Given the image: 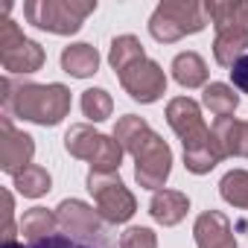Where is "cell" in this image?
<instances>
[{"mask_svg":"<svg viewBox=\"0 0 248 248\" xmlns=\"http://www.w3.org/2000/svg\"><path fill=\"white\" fill-rule=\"evenodd\" d=\"M114 140L120 143L123 152L135 158V178L146 190H164L170 172H172V149L167 140H161L149 123L138 114H126L114 126Z\"/></svg>","mask_w":248,"mask_h":248,"instance_id":"6da1fadb","label":"cell"},{"mask_svg":"<svg viewBox=\"0 0 248 248\" xmlns=\"http://www.w3.org/2000/svg\"><path fill=\"white\" fill-rule=\"evenodd\" d=\"M0 99H3L6 117H21L38 123V126H59L70 114V91L59 82L35 85V82H15L12 76H3Z\"/></svg>","mask_w":248,"mask_h":248,"instance_id":"7a4b0ae2","label":"cell"},{"mask_svg":"<svg viewBox=\"0 0 248 248\" xmlns=\"http://www.w3.org/2000/svg\"><path fill=\"white\" fill-rule=\"evenodd\" d=\"M204 15L216 27V64L233 67L248 50V0H210L204 3Z\"/></svg>","mask_w":248,"mask_h":248,"instance_id":"3957f363","label":"cell"},{"mask_svg":"<svg viewBox=\"0 0 248 248\" xmlns=\"http://www.w3.org/2000/svg\"><path fill=\"white\" fill-rule=\"evenodd\" d=\"M96 9V0H27L24 15L32 27L53 35H73Z\"/></svg>","mask_w":248,"mask_h":248,"instance_id":"277c9868","label":"cell"},{"mask_svg":"<svg viewBox=\"0 0 248 248\" xmlns=\"http://www.w3.org/2000/svg\"><path fill=\"white\" fill-rule=\"evenodd\" d=\"M204 24H207L204 3H196V0H164L149 18V32L161 44H175L184 35L202 32Z\"/></svg>","mask_w":248,"mask_h":248,"instance_id":"5b68a950","label":"cell"},{"mask_svg":"<svg viewBox=\"0 0 248 248\" xmlns=\"http://www.w3.org/2000/svg\"><path fill=\"white\" fill-rule=\"evenodd\" d=\"M64 149L79 158V161H88L91 164V172H117L120 170V161H123V149L114 138L102 135V132H93L85 123H76V126L67 129L64 135Z\"/></svg>","mask_w":248,"mask_h":248,"instance_id":"8992f818","label":"cell"},{"mask_svg":"<svg viewBox=\"0 0 248 248\" xmlns=\"http://www.w3.org/2000/svg\"><path fill=\"white\" fill-rule=\"evenodd\" d=\"M88 193L96 202V213L108 225L129 222L138 210V202L132 190L120 181L117 172H88Z\"/></svg>","mask_w":248,"mask_h":248,"instance_id":"52a82bcc","label":"cell"},{"mask_svg":"<svg viewBox=\"0 0 248 248\" xmlns=\"http://www.w3.org/2000/svg\"><path fill=\"white\" fill-rule=\"evenodd\" d=\"M56 219H59V231L67 233L76 242H91L99 248H111L108 236H105V219L85 202L79 199H64L56 207Z\"/></svg>","mask_w":248,"mask_h":248,"instance_id":"ba28073f","label":"cell"},{"mask_svg":"<svg viewBox=\"0 0 248 248\" xmlns=\"http://www.w3.org/2000/svg\"><path fill=\"white\" fill-rule=\"evenodd\" d=\"M44 47L30 41L15 21L0 24V64L6 73H35L44 64Z\"/></svg>","mask_w":248,"mask_h":248,"instance_id":"9c48e42d","label":"cell"},{"mask_svg":"<svg viewBox=\"0 0 248 248\" xmlns=\"http://www.w3.org/2000/svg\"><path fill=\"white\" fill-rule=\"evenodd\" d=\"M117 76H120L123 91H126L135 102L149 105V102H158L167 93V73L152 59H140L132 67H126L123 73H117Z\"/></svg>","mask_w":248,"mask_h":248,"instance_id":"30bf717a","label":"cell"},{"mask_svg":"<svg viewBox=\"0 0 248 248\" xmlns=\"http://www.w3.org/2000/svg\"><path fill=\"white\" fill-rule=\"evenodd\" d=\"M167 123H170V129L181 138L184 149L199 146V143L210 140V135H213V132L204 126V117H202L199 102L190 99V96H175V99H170V105H167Z\"/></svg>","mask_w":248,"mask_h":248,"instance_id":"8fae6325","label":"cell"},{"mask_svg":"<svg viewBox=\"0 0 248 248\" xmlns=\"http://www.w3.org/2000/svg\"><path fill=\"white\" fill-rule=\"evenodd\" d=\"M35 143L27 132H18L12 126V117H0V170L9 172L12 178L32 164Z\"/></svg>","mask_w":248,"mask_h":248,"instance_id":"7c38bea8","label":"cell"},{"mask_svg":"<svg viewBox=\"0 0 248 248\" xmlns=\"http://www.w3.org/2000/svg\"><path fill=\"white\" fill-rule=\"evenodd\" d=\"M193 236L199 248H236L231 222L219 210H204L193 225Z\"/></svg>","mask_w":248,"mask_h":248,"instance_id":"4fadbf2b","label":"cell"},{"mask_svg":"<svg viewBox=\"0 0 248 248\" xmlns=\"http://www.w3.org/2000/svg\"><path fill=\"white\" fill-rule=\"evenodd\" d=\"M210 132H213V138H216L225 158H231V155L248 158V123L245 120H233V117L216 120Z\"/></svg>","mask_w":248,"mask_h":248,"instance_id":"5bb4252c","label":"cell"},{"mask_svg":"<svg viewBox=\"0 0 248 248\" xmlns=\"http://www.w3.org/2000/svg\"><path fill=\"white\" fill-rule=\"evenodd\" d=\"M187 210H190V199H187L184 193H178V190H158V193L152 196V202H149L152 219H155L158 225H164V228L178 225V222L187 216Z\"/></svg>","mask_w":248,"mask_h":248,"instance_id":"9a60e30c","label":"cell"},{"mask_svg":"<svg viewBox=\"0 0 248 248\" xmlns=\"http://www.w3.org/2000/svg\"><path fill=\"white\" fill-rule=\"evenodd\" d=\"M62 70L76 76V79H88L99 70V53L91 44H70L62 50Z\"/></svg>","mask_w":248,"mask_h":248,"instance_id":"2e32d148","label":"cell"},{"mask_svg":"<svg viewBox=\"0 0 248 248\" xmlns=\"http://www.w3.org/2000/svg\"><path fill=\"white\" fill-rule=\"evenodd\" d=\"M172 79L181 85V88H202L207 85V64L199 53L187 50V53H178L172 59Z\"/></svg>","mask_w":248,"mask_h":248,"instance_id":"e0dca14e","label":"cell"},{"mask_svg":"<svg viewBox=\"0 0 248 248\" xmlns=\"http://www.w3.org/2000/svg\"><path fill=\"white\" fill-rule=\"evenodd\" d=\"M202 102H204V108H207L216 120H225V117H231V114L236 111L239 93H233V88L225 85V82H210V85H204Z\"/></svg>","mask_w":248,"mask_h":248,"instance_id":"ac0fdd59","label":"cell"},{"mask_svg":"<svg viewBox=\"0 0 248 248\" xmlns=\"http://www.w3.org/2000/svg\"><path fill=\"white\" fill-rule=\"evenodd\" d=\"M222 161H225V155H222V149H219V143H216L213 135H210V140L184 149V167H187L193 175H204V172H210V170H213L216 164H222Z\"/></svg>","mask_w":248,"mask_h":248,"instance_id":"d6986e66","label":"cell"},{"mask_svg":"<svg viewBox=\"0 0 248 248\" xmlns=\"http://www.w3.org/2000/svg\"><path fill=\"white\" fill-rule=\"evenodd\" d=\"M56 231H59L56 210L32 207V210H27V213H24V219H21V233H24L30 242L44 239V236H50V233H56Z\"/></svg>","mask_w":248,"mask_h":248,"instance_id":"ffe728a7","label":"cell"},{"mask_svg":"<svg viewBox=\"0 0 248 248\" xmlns=\"http://www.w3.org/2000/svg\"><path fill=\"white\" fill-rule=\"evenodd\" d=\"M140 59H146V53H143V44H140L135 35H120V38L111 41L108 62H111V67H114L117 73H123L126 67H132V64L140 62Z\"/></svg>","mask_w":248,"mask_h":248,"instance_id":"44dd1931","label":"cell"},{"mask_svg":"<svg viewBox=\"0 0 248 248\" xmlns=\"http://www.w3.org/2000/svg\"><path fill=\"white\" fill-rule=\"evenodd\" d=\"M50 184H53L50 172L44 167H38V164H30L27 170H21L15 175V190L24 199H41L44 193H50Z\"/></svg>","mask_w":248,"mask_h":248,"instance_id":"7402d4cb","label":"cell"},{"mask_svg":"<svg viewBox=\"0 0 248 248\" xmlns=\"http://www.w3.org/2000/svg\"><path fill=\"white\" fill-rule=\"evenodd\" d=\"M219 193L228 204L248 210V172L245 170H231L222 181H219Z\"/></svg>","mask_w":248,"mask_h":248,"instance_id":"603a6c76","label":"cell"},{"mask_svg":"<svg viewBox=\"0 0 248 248\" xmlns=\"http://www.w3.org/2000/svg\"><path fill=\"white\" fill-rule=\"evenodd\" d=\"M82 111H85V117L93 120V123L108 120L111 111H114L111 93H108L105 88H91V91H85V93H82Z\"/></svg>","mask_w":248,"mask_h":248,"instance_id":"cb8c5ba5","label":"cell"},{"mask_svg":"<svg viewBox=\"0 0 248 248\" xmlns=\"http://www.w3.org/2000/svg\"><path fill=\"white\" fill-rule=\"evenodd\" d=\"M120 248H158V236L152 228H126L120 233Z\"/></svg>","mask_w":248,"mask_h":248,"instance_id":"d4e9b609","label":"cell"},{"mask_svg":"<svg viewBox=\"0 0 248 248\" xmlns=\"http://www.w3.org/2000/svg\"><path fill=\"white\" fill-rule=\"evenodd\" d=\"M73 245H76V239H70V236L62 233V231H56V233H50V236H44V239L30 242V248H73Z\"/></svg>","mask_w":248,"mask_h":248,"instance_id":"484cf974","label":"cell"},{"mask_svg":"<svg viewBox=\"0 0 248 248\" xmlns=\"http://www.w3.org/2000/svg\"><path fill=\"white\" fill-rule=\"evenodd\" d=\"M231 79H233V88H239L242 93H248V53L231 67Z\"/></svg>","mask_w":248,"mask_h":248,"instance_id":"4316f807","label":"cell"},{"mask_svg":"<svg viewBox=\"0 0 248 248\" xmlns=\"http://www.w3.org/2000/svg\"><path fill=\"white\" fill-rule=\"evenodd\" d=\"M3 248H24V242H18V239H12V242H3Z\"/></svg>","mask_w":248,"mask_h":248,"instance_id":"83f0119b","label":"cell"},{"mask_svg":"<svg viewBox=\"0 0 248 248\" xmlns=\"http://www.w3.org/2000/svg\"><path fill=\"white\" fill-rule=\"evenodd\" d=\"M73 248H99V245H91V242H76Z\"/></svg>","mask_w":248,"mask_h":248,"instance_id":"f1b7e54d","label":"cell"}]
</instances>
